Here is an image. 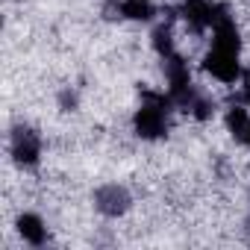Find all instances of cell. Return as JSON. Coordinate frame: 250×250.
<instances>
[{"label": "cell", "mask_w": 250, "mask_h": 250, "mask_svg": "<svg viewBox=\"0 0 250 250\" xmlns=\"http://www.w3.org/2000/svg\"><path fill=\"white\" fill-rule=\"evenodd\" d=\"M165 77H168V85H171L168 97H171L177 106L188 109V103H191V97H194L188 65H186L180 56H174V53H171V56H165Z\"/></svg>", "instance_id": "2"}, {"label": "cell", "mask_w": 250, "mask_h": 250, "mask_svg": "<svg viewBox=\"0 0 250 250\" xmlns=\"http://www.w3.org/2000/svg\"><path fill=\"white\" fill-rule=\"evenodd\" d=\"M227 127H229V133H232L238 142H244V136H247V127H250V118H247V112H244V109H238V106H232V109L227 112Z\"/></svg>", "instance_id": "9"}, {"label": "cell", "mask_w": 250, "mask_h": 250, "mask_svg": "<svg viewBox=\"0 0 250 250\" xmlns=\"http://www.w3.org/2000/svg\"><path fill=\"white\" fill-rule=\"evenodd\" d=\"M153 47H156V53H159L162 59L174 53V39H171V30H168V27H159V30L153 33Z\"/></svg>", "instance_id": "10"}, {"label": "cell", "mask_w": 250, "mask_h": 250, "mask_svg": "<svg viewBox=\"0 0 250 250\" xmlns=\"http://www.w3.org/2000/svg\"><path fill=\"white\" fill-rule=\"evenodd\" d=\"M244 100L250 103V71L244 74Z\"/></svg>", "instance_id": "12"}, {"label": "cell", "mask_w": 250, "mask_h": 250, "mask_svg": "<svg viewBox=\"0 0 250 250\" xmlns=\"http://www.w3.org/2000/svg\"><path fill=\"white\" fill-rule=\"evenodd\" d=\"M18 232L30 244H44V238H47V229H44V224H42L39 215H21L18 218Z\"/></svg>", "instance_id": "7"}, {"label": "cell", "mask_w": 250, "mask_h": 250, "mask_svg": "<svg viewBox=\"0 0 250 250\" xmlns=\"http://www.w3.org/2000/svg\"><path fill=\"white\" fill-rule=\"evenodd\" d=\"M212 15H215V6H209L206 0H186V3H183V18L197 33L212 27Z\"/></svg>", "instance_id": "6"}, {"label": "cell", "mask_w": 250, "mask_h": 250, "mask_svg": "<svg viewBox=\"0 0 250 250\" xmlns=\"http://www.w3.org/2000/svg\"><path fill=\"white\" fill-rule=\"evenodd\" d=\"M206 71L212 77H218L221 83H235L241 77V68H238V53H229V50H221V47H212L206 53Z\"/></svg>", "instance_id": "3"}, {"label": "cell", "mask_w": 250, "mask_h": 250, "mask_svg": "<svg viewBox=\"0 0 250 250\" xmlns=\"http://www.w3.org/2000/svg\"><path fill=\"white\" fill-rule=\"evenodd\" d=\"M94 203H97V209L103 215H124L127 206H130V194L121 186H103V188H97Z\"/></svg>", "instance_id": "5"}, {"label": "cell", "mask_w": 250, "mask_h": 250, "mask_svg": "<svg viewBox=\"0 0 250 250\" xmlns=\"http://www.w3.org/2000/svg\"><path fill=\"white\" fill-rule=\"evenodd\" d=\"M244 145H250V127H247V136H244Z\"/></svg>", "instance_id": "14"}, {"label": "cell", "mask_w": 250, "mask_h": 250, "mask_svg": "<svg viewBox=\"0 0 250 250\" xmlns=\"http://www.w3.org/2000/svg\"><path fill=\"white\" fill-rule=\"evenodd\" d=\"M42 153V142L30 127H15L12 130V156L18 165H36Z\"/></svg>", "instance_id": "4"}, {"label": "cell", "mask_w": 250, "mask_h": 250, "mask_svg": "<svg viewBox=\"0 0 250 250\" xmlns=\"http://www.w3.org/2000/svg\"><path fill=\"white\" fill-rule=\"evenodd\" d=\"M188 109H191V115H194V118H200V121H206V118H209V115L215 112L212 100H206V97H203V94H197V91H194V97H191Z\"/></svg>", "instance_id": "11"}, {"label": "cell", "mask_w": 250, "mask_h": 250, "mask_svg": "<svg viewBox=\"0 0 250 250\" xmlns=\"http://www.w3.org/2000/svg\"><path fill=\"white\" fill-rule=\"evenodd\" d=\"M168 103H174L171 97L145 91V103L136 112V133L142 139H162L168 130Z\"/></svg>", "instance_id": "1"}, {"label": "cell", "mask_w": 250, "mask_h": 250, "mask_svg": "<svg viewBox=\"0 0 250 250\" xmlns=\"http://www.w3.org/2000/svg\"><path fill=\"white\" fill-rule=\"evenodd\" d=\"M62 103H65V106H74V103H77V97H74V94H68V91H65V94H62Z\"/></svg>", "instance_id": "13"}, {"label": "cell", "mask_w": 250, "mask_h": 250, "mask_svg": "<svg viewBox=\"0 0 250 250\" xmlns=\"http://www.w3.org/2000/svg\"><path fill=\"white\" fill-rule=\"evenodd\" d=\"M121 15L133 18V21H150L153 18V3H150V0H124V3H121Z\"/></svg>", "instance_id": "8"}]
</instances>
